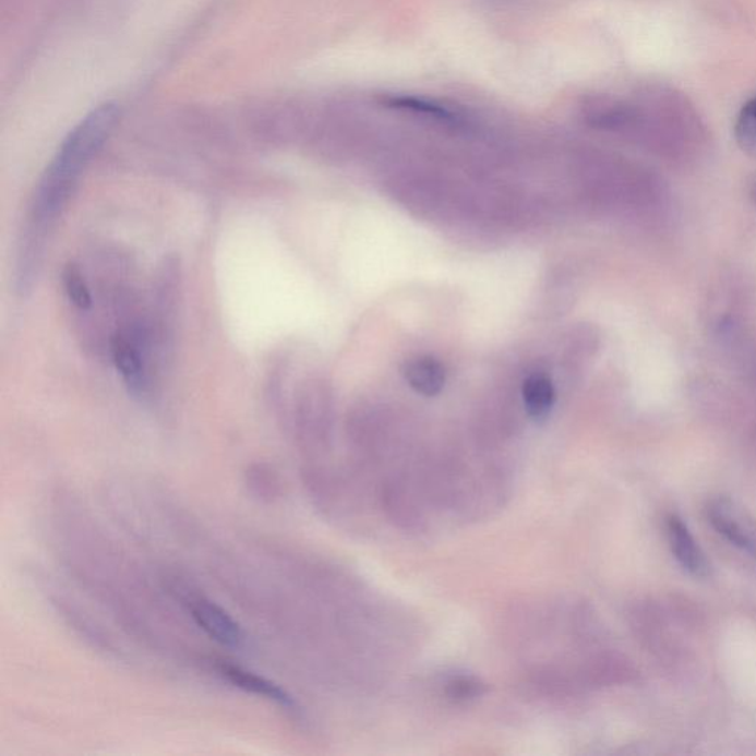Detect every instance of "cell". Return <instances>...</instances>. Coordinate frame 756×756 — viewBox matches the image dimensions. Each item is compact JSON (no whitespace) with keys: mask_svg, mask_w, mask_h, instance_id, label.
<instances>
[{"mask_svg":"<svg viewBox=\"0 0 756 756\" xmlns=\"http://www.w3.org/2000/svg\"><path fill=\"white\" fill-rule=\"evenodd\" d=\"M667 537L672 554L687 574L696 578H706L711 575V565L704 550L697 544L691 529L680 516L667 517Z\"/></svg>","mask_w":756,"mask_h":756,"instance_id":"8992f818","label":"cell"},{"mask_svg":"<svg viewBox=\"0 0 756 756\" xmlns=\"http://www.w3.org/2000/svg\"><path fill=\"white\" fill-rule=\"evenodd\" d=\"M597 123L637 133L663 152H681L699 144L704 124L695 106L674 87H647L634 99L604 98L597 104Z\"/></svg>","mask_w":756,"mask_h":756,"instance_id":"6da1fadb","label":"cell"},{"mask_svg":"<svg viewBox=\"0 0 756 756\" xmlns=\"http://www.w3.org/2000/svg\"><path fill=\"white\" fill-rule=\"evenodd\" d=\"M404 377L420 395L436 396L445 386L446 374L444 367L436 359L421 357L407 362Z\"/></svg>","mask_w":756,"mask_h":756,"instance_id":"52a82bcc","label":"cell"},{"mask_svg":"<svg viewBox=\"0 0 756 756\" xmlns=\"http://www.w3.org/2000/svg\"><path fill=\"white\" fill-rule=\"evenodd\" d=\"M386 103L391 107L421 112L441 120H454V112L439 104L430 103L429 99L417 98V96H388Z\"/></svg>","mask_w":756,"mask_h":756,"instance_id":"8fae6325","label":"cell"},{"mask_svg":"<svg viewBox=\"0 0 756 756\" xmlns=\"http://www.w3.org/2000/svg\"><path fill=\"white\" fill-rule=\"evenodd\" d=\"M487 693V686L480 683L479 680L470 679V676H458L449 681L448 695L455 700H471Z\"/></svg>","mask_w":756,"mask_h":756,"instance_id":"4fadbf2b","label":"cell"},{"mask_svg":"<svg viewBox=\"0 0 756 756\" xmlns=\"http://www.w3.org/2000/svg\"><path fill=\"white\" fill-rule=\"evenodd\" d=\"M250 488L259 499L274 500L278 495V478L267 467L256 466L248 473Z\"/></svg>","mask_w":756,"mask_h":756,"instance_id":"7c38bea8","label":"cell"},{"mask_svg":"<svg viewBox=\"0 0 756 756\" xmlns=\"http://www.w3.org/2000/svg\"><path fill=\"white\" fill-rule=\"evenodd\" d=\"M215 671L220 679L227 681L228 684H231L238 691L263 697V699L274 701L281 708L288 709V711H295V699L283 687L275 684L274 681L224 661L215 663Z\"/></svg>","mask_w":756,"mask_h":756,"instance_id":"5b68a950","label":"cell"},{"mask_svg":"<svg viewBox=\"0 0 756 756\" xmlns=\"http://www.w3.org/2000/svg\"><path fill=\"white\" fill-rule=\"evenodd\" d=\"M62 284H64L67 298L73 307L81 312L92 311L94 299H92L91 288L87 286L85 275L76 263H69L62 271Z\"/></svg>","mask_w":756,"mask_h":756,"instance_id":"9c48e42d","label":"cell"},{"mask_svg":"<svg viewBox=\"0 0 756 756\" xmlns=\"http://www.w3.org/2000/svg\"><path fill=\"white\" fill-rule=\"evenodd\" d=\"M190 611L199 628L219 645L237 649L244 641L240 624L219 604L199 599L192 601Z\"/></svg>","mask_w":756,"mask_h":756,"instance_id":"277c9868","label":"cell"},{"mask_svg":"<svg viewBox=\"0 0 756 756\" xmlns=\"http://www.w3.org/2000/svg\"><path fill=\"white\" fill-rule=\"evenodd\" d=\"M752 197H754V200L756 202V183H755L754 188H752Z\"/></svg>","mask_w":756,"mask_h":756,"instance_id":"5bb4252c","label":"cell"},{"mask_svg":"<svg viewBox=\"0 0 756 756\" xmlns=\"http://www.w3.org/2000/svg\"><path fill=\"white\" fill-rule=\"evenodd\" d=\"M119 119V107L106 103L69 133L36 188L28 227L41 232L51 227L73 195L83 170L101 152Z\"/></svg>","mask_w":756,"mask_h":756,"instance_id":"7a4b0ae2","label":"cell"},{"mask_svg":"<svg viewBox=\"0 0 756 756\" xmlns=\"http://www.w3.org/2000/svg\"><path fill=\"white\" fill-rule=\"evenodd\" d=\"M526 411L535 421L545 420L550 416L555 400L553 383L542 374L530 375L521 388Z\"/></svg>","mask_w":756,"mask_h":756,"instance_id":"ba28073f","label":"cell"},{"mask_svg":"<svg viewBox=\"0 0 756 756\" xmlns=\"http://www.w3.org/2000/svg\"><path fill=\"white\" fill-rule=\"evenodd\" d=\"M734 137L743 153L756 158V96L739 112L734 124Z\"/></svg>","mask_w":756,"mask_h":756,"instance_id":"30bf717a","label":"cell"},{"mask_svg":"<svg viewBox=\"0 0 756 756\" xmlns=\"http://www.w3.org/2000/svg\"><path fill=\"white\" fill-rule=\"evenodd\" d=\"M706 519L731 545L756 562V520L730 496L718 495L706 504Z\"/></svg>","mask_w":756,"mask_h":756,"instance_id":"3957f363","label":"cell"}]
</instances>
